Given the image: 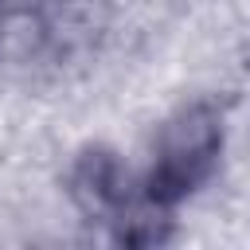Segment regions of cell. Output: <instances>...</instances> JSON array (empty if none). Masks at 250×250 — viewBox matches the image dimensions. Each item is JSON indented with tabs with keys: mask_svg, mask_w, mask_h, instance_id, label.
I'll return each mask as SVG.
<instances>
[{
	"mask_svg": "<svg viewBox=\"0 0 250 250\" xmlns=\"http://www.w3.org/2000/svg\"><path fill=\"white\" fill-rule=\"evenodd\" d=\"M219 145H223V125H219L215 109L191 105V109L176 113L164 129L160 160H156L152 180H148V195L156 203H172V199L188 195L191 184L219 156Z\"/></svg>",
	"mask_w": 250,
	"mask_h": 250,
	"instance_id": "1",
	"label": "cell"
}]
</instances>
